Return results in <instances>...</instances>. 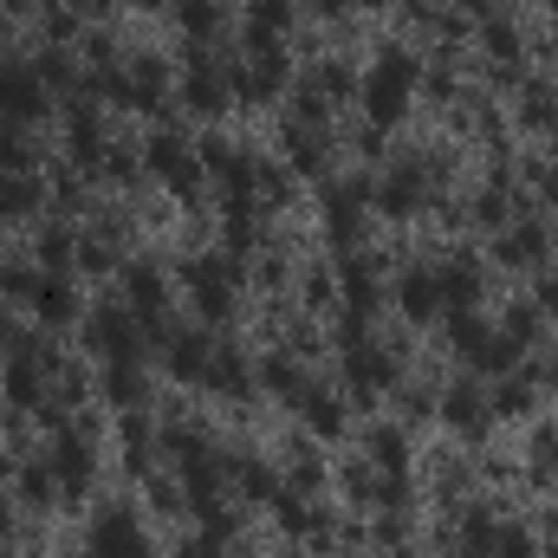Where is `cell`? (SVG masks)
Returning <instances> with one entry per match:
<instances>
[{"label":"cell","instance_id":"cell-27","mask_svg":"<svg viewBox=\"0 0 558 558\" xmlns=\"http://www.w3.org/2000/svg\"><path fill=\"white\" fill-rule=\"evenodd\" d=\"M260 377L274 384L279 397H286V403H299V397H305V384H312V377H305V371H299L292 357H267V371H260Z\"/></svg>","mask_w":558,"mask_h":558},{"label":"cell","instance_id":"cell-1","mask_svg":"<svg viewBox=\"0 0 558 558\" xmlns=\"http://www.w3.org/2000/svg\"><path fill=\"white\" fill-rule=\"evenodd\" d=\"M410 92H416V59H410L403 46H384L377 65H371V78H364V111H371V124H384V131L403 124Z\"/></svg>","mask_w":558,"mask_h":558},{"label":"cell","instance_id":"cell-28","mask_svg":"<svg viewBox=\"0 0 558 558\" xmlns=\"http://www.w3.org/2000/svg\"><path fill=\"white\" fill-rule=\"evenodd\" d=\"M105 390H111V403H118V410H137V403H143V377H137V364H111Z\"/></svg>","mask_w":558,"mask_h":558},{"label":"cell","instance_id":"cell-23","mask_svg":"<svg viewBox=\"0 0 558 558\" xmlns=\"http://www.w3.org/2000/svg\"><path fill=\"white\" fill-rule=\"evenodd\" d=\"M124 292H131V312H137V318H156V312H162V274H156V267H131V274H124Z\"/></svg>","mask_w":558,"mask_h":558},{"label":"cell","instance_id":"cell-42","mask_svg":"<svg viewBox=\"0 0 558 558\" xmlns=\"http://www.w3.org/2000/svg\"><path fill=\"white\" fill-rule=\"evenodd\" d=\"M357 7H377V0H357Z\"/></svg>","mask_w":558,"mask_h":558},{"label":"cell","instance_id":"cell-12","mask_svg":"<svg viewBox=\"0 0 558 558\" xmlns=\"http://www.w3.org/2000/svg\"><path fill=\"white\" fill-rule=\"evenodd\" d=\"M52 481H59L65 494H85V487H92V441H85V435H59V448H52Z\"/></svg>","mask_w":558,"mask_h":558},{"label":"cell","instance_id":"cell-8","mask_svg":"<svg viewBox=\"0 0 558 558\" xmlns=\"http://www.w3.org/2000/svg\"><path fill=\"white\" fill-rule=\"evenodd\" d=\"M46 111V78L33 65H0V118L7 124H33Z\"/></svg>","mask_w":558,"mask_h":558},{"label":"cell","instance_id":"cell-18","mask_svg":"<svg viewBox=\"0 0 558 558\" xmlns=\"http://www.w3.org/2000/svg\"><path fill=\"white\" fill-rule=\"evenodd\" d=\"M357 208H364V182H338V189H325V221H331L338 241L357 234Z\"/></svg>","mask_w":558,"mask_h":558},{"label":"cell","instance_id":"cell-19","mask_svg":"<svg viewBox=\"0 0 558 558\" xmlns=\"http://www.w3.org/2000/svg\"><path fill=\"white\" fill-rule=\"evenodd\" d=\"M422 195H428V175L422 169H397V175H384V215H416Z\"/></svg>","mask_w":558,"mask_h":558},{"label":"cell","instance_id":"cell-6","mask_svg":"<svg viewBox=\"0 0 558 558\" xmlns=\"http://www.w3.org/2000/svg\"><path fill=\"white\" fill-rule=\"evenodd\" d=\"M92 558H149L143 520L131 507H105V513L92 520Z\"/></svg>","mask_w":558,"mask_h":558},{"label":"cell","instance_id":"cell-9","mask_svg":"<svg viewBox=\"0 0 558 558\" xmlns=\"http://www.w3.org/2000/svg\"><path fill=\"white\" fill-rule=\"evenodd\" d=\"M397 305H403V318H441L448 312V292H441V267H410V274L397 279Z\"/></svg>","mask_w":558,"mask_h":558},{"label":"cell","instance_id":"cell-13","mask_svg":"<svg viewBox=\"0 0 558 558\" xmlns=\"http://www.w3.org/2000/svg\"><path fill=\"white\" fill-rule=\"evenodd\" d=\"M202 390H215V397H247V390H254V371H247V357H241V351H208Z\"/></svg>","mask_w":558,"mask_h":558},{"label":"cell","instance_id":"cell-17","mask_svg":"<svg viewBox=\"0 0 558 558\" xmlns=\"http://www.w3.org/2000/svg\"><path fill=\"white\" fill-rule=\"evenodd\" d=\"M286 20H292L286 0H254V13H247V46H254V52H279Z\"/></svg>","mask_w":558,"mask_h":558},{"label":"cell","instance_id":"cell-20","mask_svg":"<svg viewBox=\"0 0 558 558\" xmlns=\"http://www.w3.org/2000/svg\"><path fill=\"white\" fill-rule=\"evenodd\" d=\"M441 292H448V312H468L481 299V267L474 260H441Z\"/></svg>","mask_w":558,"mask_h":558},{"label":"cell","instance_id":"cell-40","mask_svg":"<svg viewBox=\"0 0 558 558\" xmlns=\"http://www.w3.org/2000/svg\"><path fill=\"white\" fill-rule=\"evenodd\" d=\"M539 305H546V312H558V279H546V286H539Z\"/></svg>","mask_w":558,"mask_h":558},{"label":"cell","instance_id":"cell-5","mask_svg":"<svg viewBox=\"0 0 558 558\" xmlns=\"http://www.w3.org/2000/svg\"><path fill=\"white\" fill-rule=\"evenodd\" d=\"M137 312H131V305H98V312H92V351H98V357H111V364H137Z\"/></svg>","mask_w":558,"mask_h":558},{"label":"cell","instance_id":"cell-11","mask_svg":"<svg viewBox=\"0 0 558 558\" xmlns=\"http://www.w3.org/2000/svg\"><path fill=\"white\" fill-rule=\"evenodd\" d=\"M26 299H33V312H39L46 325H72V312H78V292H72L65 274H33Z\"/></svg>","mask_w":558,"mask_h":558},{"label":"cell","instance_id":"cell-34","mask_svg":"<svg viewBox=\"0 0 558 558\" xmlns=\"http://www.w3.org/2000/svg\"><path fill=\"white\" fill-rule=\"evenodd\" d=\"M39 254H46V274H59V267L72 260V234H59V228H52V234L39 241Z\"/></svg>","mask_w":558,"mask_h":558},{"label":"cell","instance_id":"cell-33","mask_svg":"<svg viewBox=\"0 0 558 558\" xmlns=\"http://www.w3.org/2000/svg\"><path fill=\"white\" fill-rule=\"evenodd\" d=\"M52 487H59V481H52V468H26V474H20V494H26L33 507H46V500H52Z\"/></svg>","mask_w":558,"mask_h":558},{"label":"cell","instance_id":"cell-43","mask_svg":"<svg viewBox=\"0 0 558 558\" xmlns=\"http://www.w3.org/2000/svg\"><path fill=\"white\" fill-rule=\"evenodd\" d=\"M0 26H7V20H0Z\"/></svg>","mask_w":558,"mask_h":558},{"label":"cell","instance_id":"cell-35","mask_svg":"<svg viewBox=\"0 0 558 558\" xmlns=\"http://www.w3.org/2000/svg\"><path fill=\"white\" fill-rule=\"evenodd\" d=\"M292 162H299V169H318V137H312L305 124L292 131Z\"/></svg>","mask_w":558,"mask_h":558},{"label":"cell","instance_id":"cell-36","mask_svg":"<svg viewBox=\"0 0 558 558\" xmlns=\"http://www.w3.org/2000/svg\"><path fill=\"white\" fill-rule=\"evenodd\" d=\"M526 403H533V390H526V384H507V390H500V403H494V410H500V416H520V410H526Z\"/></svg>","mask_w":558,"mask_h":558},{"label":"cell","instance_id":"cell-21","mask_svg":"<svg viewBox=\"0 0 558 558\" xmlns=\"http://www.w3.org/2000/svg\"><path fill=\"white\" fill-rule=\"evenodd\" d=\"M169 371L182 377V384H202V371H208V338H169Z\"/></svg>","mask_w":558,"mask_h":558},{"label":"cell","instance_id":"cell-7","mask_svg":"<svg viewBox=\"0 0 558 558\" xmlns=\"http://www.w3.org/2000/svg\"><path fill=\"white\" fill-rule=\"evenodd\" d=\"M143 162H149V169H156V175H162L175 195H189V189L202 182V156H195V149H189L182 137H169V131H156V137H149Z\"/></svg>","mask_w":558,"mask_h":558},{"label":"cell","instance_id":"cell-25","mask_svg":"<svg viewBox=\"0 0 558 558\" xmlns=\"http://www.w3.org/2000/svg\"><path fill=\"white\" fill-rule=\"evenodd\" d=\"M344 299H351V312H357V318H364V312H371V305H377V286H371V279H377V267H371V260H344Z\"/></svg>","mask_w":558,"mask_h":558},{"label":"cell","instance_id":"cell-26","mask_svg":"<svg viewBox=\"0 0 558 558\" xmlns=\"http://www.w3.org/2000/svg\"><path fill=\"white\" fill-rule=\"evenodd\" d=\"M33 208H39V182L20 175V169H7L0 175V215H33Z\"/></svg>","mask_w":558,"mask_h":558},{"label":"cell","instance_id":"cell-3","mask_svg":"<svg viewBox=\"0 0 558 558\" xmlns=\"http://www.w3.org/2000/svg\"><path fill=\"white\" fill-rule=\"evenodd\" d=\"M454 351H461L474 371H507V364L520 357V344H513L507 331H487L474 312H454Z\"/></svg>","mask_w":558,"mask_h":558},{"label":"cell","instance_id":"cell-38","mask_svg":"<svg viewBox=\"0 0 558 558\" xmlns=\"http://www.w3.org/2000/svg\"><path fill=\"white\" fill-rule=\"evenodd\" d=\"M221 546H228L221 533H202V539H189V546H182V558H221Z\"/></svg>","mask_w":558,"mask_h":558},{"label":"cell","instance_id":"cell-29","mask_svg":"<svg viewBox=\"0 0 558 558\" xmlns=\"http://www.w3.org/2000/svg\"><path fill=\"white\" fill-rule=\"evenodd\" d=\"M403 454H410V448H403L397 428H377V435H371V461H384L390 474H403Z\"/></svg>","mask_w":558,"mask_h":558},{"label":"cell","instance_id":"cell-24","mask_svg":"<svg viewBox=\"0 0 558 558\" xmlns=\"http://www.w3.org/2000/svg\"><path fill=\"white\" fill-rule=\"evenodd\" d=\"M546 254V234L533 228V221H520L513 234H500V260H513V267H533Z\"/></svg>","mask_w":558,"mask_h":558},{"label":"cell","instance_id":"cell-37","mask_svg":"<svg viewBox=\"0 0 558 558\" xmlns=\"http://www.w3.org/2000/svg\"><path fill=\"white\" fill-rule=\"evenodd\" d=\"M487 46H494L500 59H513V46H520V39H513V26H507V20H494V26H487Z\"/></svg>","mask_w":558,"mask_h":558},{"label":"cell","instance_id":"cell-32","mask_svg":"<svg viewBox=\"0 0 558 558\" xmlns=\"http://www.w3.org/2000/svg\"><path fill=\"white\" fill-rule=\"evenodd\" d=\"M494 539H500V526H494L487 513H474V520H468V558H487L494 553Z\"/></svg>","mask_w":558,"mask_h":558},{"label":"cell","instance_id":"cell-14","mask_svg":"<svg viewBox=\"0 0 558 558\" xmlns=\"http://www.w3.org/2000/svg\"><path fill=\"white\" fill-rule=\"evenodd\" d=\"M279 85H286V59H279V52H254V65L234 72V98H247V105L274 98Z\"/></svg>","mask_w":558,"mask_h":558},{"label":"cell","instance_id":"cell-31","mask_svg":"<svg viewBox=\"0 0 558 558\" xmlns=\"http://www.w3.org/2000/svg\"><path fill=\"white\" fill-rule=\"evenodd\" d=\"M487 558H539V546H533L520 526H500V539H494V553Z\"/></svg>","mask_w":558,"mask_h":558},{"label":"cell","instance_id":"cell-22","mask_svg":"<svg viewBox=\"0 0 558 558\" xmlns=\"http://www.w3.org/2000/svg\"><path fill=\"white\" fill-rule=\"evenodd\" d=\"M299 416L312 422L318 435H338V428H344V403H338V397H325L318 384H305V397H299Z\"/></svg>","mask_w":558,"mask_h":558},{"label":"cell","instance_id":"cell-10","mask_svg":"<svg viewBox=\"0 0 558 558\" xmlns=\"http://www.w3.org/2000/svg\"><path fill=\"white\" fill-rule=\"evenodd\" d=\"M182 98H189V111L215 118V111H228V98H234V78H228V72H215L208 59H195V65H189V78H182Z\"/></svg>","mask_w":558,"mask_h":558},{"label":"cell","instance_id":"cell-16","mask_svg":"<svg viewBox=\"0 0 558 558\" xmlns=\"http://www.w3.org/2000/svg\"><path fill=\"white\" fill-rule=\"evenodd\" d=\"M39 371H46V351L39 344H20L13 364H7V397L13 403H39Z\"/></svg>","mask_w":558,"mask_h":558},{"label":"cell","instance_id":"cell-39","mask_svg":"<svg viewBox=\"0 0 558 558\" xmlns=\"http://www.w3.org/2000/svg\"><path fill=\"white\" fill-rule=\"evenodd\" d=\"M500 215H507V195H500V189H494V195H481V221H500Z\"/></svg>","mask_w":558,"mask_h":558},{"label":"cell","instance_id":"cell-15","mask_svg":"<svg viewBox=\"0 0 558 558\" xmlns=\"http://www.w3.org/2000/svg\"><path fill=\"white\" fill-rule=\"evenodd\" d=\"M487 416H494V403L481 397V384H454L448 397H441V422H454V428H487Z\"/></svg>","mask_w":558,"mask_h":558},{"label":"cell","instance_id":"cell-4","mask_svg":"<svg viewBox=\"0 0 558 558\" xmlns=\"http://www.w3.org/2000/svg\"><path fill=\"white\" fill-rule=\"evenodd\" d=\"M344 377H351V390H390L397 384V357L390 351H377L371 338H364V325H351L344 331Z\"/></svg>","mask_w":558,"mask_h":558},{"label":"cell","instance_id":"cell-2","mask_svg":"<svg viewBox=\"0 0 558 558\" xmlns=\"http://www.w3.org/2000/svg\"><path fill=\"white\" fill-rule=\"evenodd\" d=\"M234 279H241V260H228V254H202V260H189V299H195V312L215 325V318H228V305H234Z\"/></svg>","mask_w":558,"mask_h":558},{"label":"cell","instance_id":"cell-41","mask_svg":"<svg viewBox=\"0 0 558 558\" xmlns=\"http://www.w3.org/2000/svg\"><path fill=\"white\" fill-rule=\"evenodd\" d=\"M0 7H33V0H0Z\"/></svg>","mask_w":558,"mask_h":558},{"label":"cell","instance_id":"cell-30","mask_svg":"<svg viewBox=\"0 0 558 558\" xmlns=\"http://www.w3.org/2000/svg\"><path fill=\"white\" fill-rule=\"evenodd\" d=\"M175 13H182V26H189L195 39H208V33H215V20H221V13H215V0H182Z\"/></svg>","mask_w":558,"mask_h":558}]
</instances>
